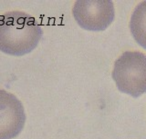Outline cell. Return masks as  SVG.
Returning a JSON list of instances; mask_svg holds the SVG:
<instances>
[{
    "label": "cell",
    "instance_id": "cell-4",
    "mask_svg": "<svg viewBox=\"0 0 146 139\" xmlns=\"http://www.w3.org/2000/svg\"><path fill=\"white\" fill-rule=\"evenodd\" d=\"M26 114L18 98L0 89V139H13L24 128Z\"/></svg>",
    "mask_w": 146,
    "mask_h": 139
},
{
    "label": "cell",
    "instance_id": "cell-1",
    "mask_svg": "<svg viewBox=\"0 0 146 139\" xmlns=\"http://www.w3.org/2000/svg\"><path fill=\"white\" fill-rule=\"evenodd\" d=\"M43 31L35 17L23 11H11L0 16V51L22 56L38 45Z\"/></svg>",
    "mask_w": 146,
    "mask_h": 139
},
{
    "label": "cell",
    "instance_id": "cell-5",
    "mask_svg": "<svg viewBox=\"0 0 146 139\" xmlns=\"http://www.w3.org/2000/svg\"><path fill=\"white\" fill-rule=\"evenodd\" d=\"M130 29L135 41L146 49V1L135 7L131 17Z\"/></svg>",
    "mask_w": 146,
    "mask_h": 139
},
{
    "label": "cell",
    "instance_id": "cell-2",
    "mask_svg": "<svg viewBox=\"0 0 146 139\" xmlns=\"http://www.w3.org/2000/svg\"><path fill=\"white\" fill-rule=\"evenodd\" d=\"M112 78L118 89L133 97L146 93V56L126 51L114 63Z\"/></svg>",
    "mask_w": 146,
    "mask_h": 139
},
{
    "label": "cell",
    "instance_id": "cell-3",
    "mask_svg": "<svg viewBox=\"0 0 146 139\" xmlns=\"http://www.w3.org/2000/svg\"><path fill=\"white\" fill-rule=\"evenodd\" d=\"M72 14L80 28L102 31L111 24L115 11L113 3L110 0H81L75 2Z\"/></svg>",
    "mask_w": 146,
    "mask_h": 139
}]
</instances>
